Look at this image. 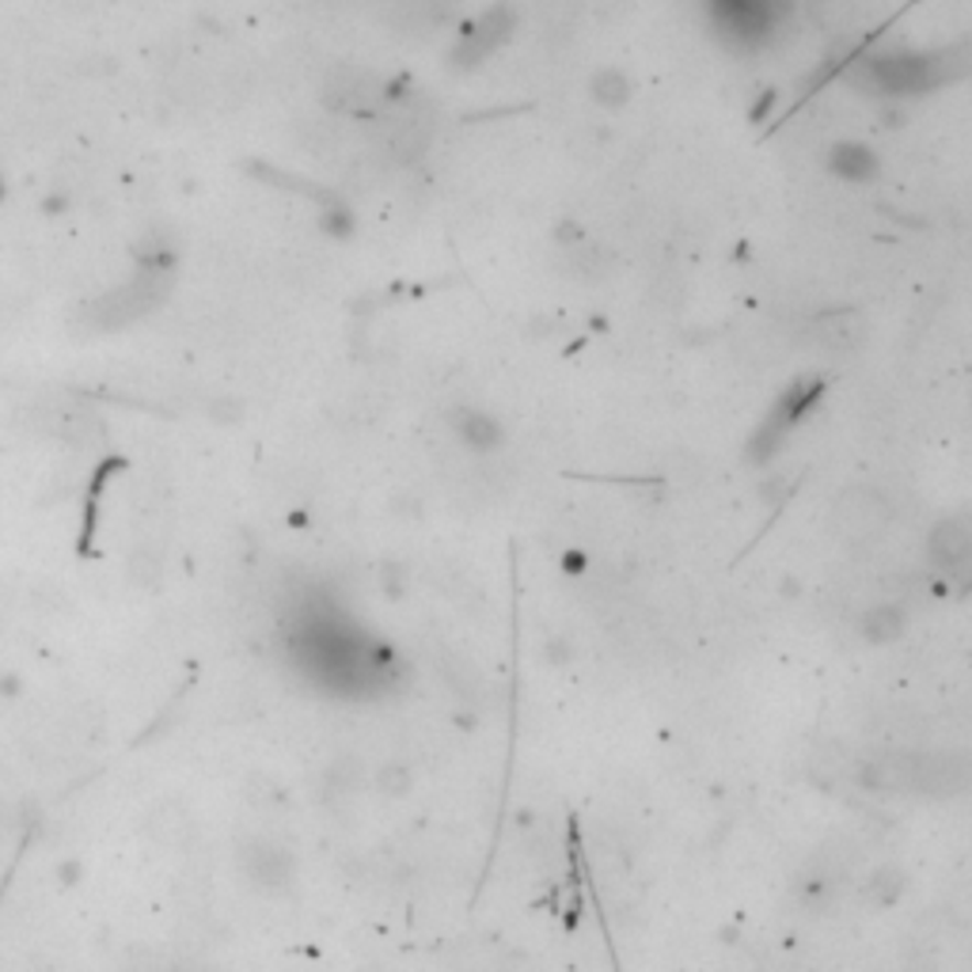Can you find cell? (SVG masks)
Wrapping results in <instances>:
<instances>
[{
    "instance_id": "6da1fadb",
    "label": "cell",
    "mask_w": 972,
    "mask_h": 972,
    "mask_svg": "<svg viewBox=\"0 0 972 972\" xmlns=\"http://www.w3.org/2000/svg\"><path fill=\"white\" fill-rule=\"evenodd\" d=\"M832 525L840 540L847 543H870L885 532L889 525V501L874 490V486H851L835 498Z\"/></svg>"
},
{
    "instance_id": "7a4b0ae2",
    "label": "cell",
    "mask_w": 972,
    "mask_h": 972,
    "mask_svg": "<svg viewBox=\"0 0 972 972\" xmlns=\"http://www.w3.org/2000/svg\"><path fill=\"white\" fill-rule=\"evenodd\" d=\"M927 559L946 582L972 577V525L965 517H946L927 536Z\"/></svg>"
},
{
    "instance_id": "3957f363",
    "label": "cell",
    "mask_w": 972,
    "mask_h": 972,
    "mask_svg": "<svg viewBox=\"0 0 972 972\" xmlns=\"http://www.w3.org/2000/svg\"><path fill=\"white\" fill-rule=\"evenodd\" d=\"M144 835L156 843L160 851H186L198 840V821H194L191 806L179 798H160L144 813Z\"/></svg>"
},
{
    "instance_id": "277c9868",
    "label": "cell",
    "mask_w": 972,
    "mask_h": 972,
    "mask_svg": "<svg viewBox=\"0 0 972 972\" xmlns=\"http://www.w3.org/2000/svg\"><path fill=\"white\" fill-rule=\"evenodd\" d=\"M938 62L931 57H911V54H889V57H870L866 73L870 84L885 96H911V91L931 84V69Z\"/></svg>"
},
{
    "instance_id": "5b68a950",
    "label": "cell",
    "mask_w": 972,
    "mask_h": 972,
    "mask_svg": "<svg viewBox=\"0 0 972 972\" xmlns=\"http://www.w3.org/2000/svg\"><path fill=\"white\" fill-rule=\"evenodd\" d=\"M240 870L255 889L274 893L293 882V858H289L285 847H278L270 840H247L240 847Z\"/></svg>"
},
{
    "instance_id": "8992f818",
    "label": "cell",
    "mask_w": 972,
    "mask_h": 972,
    "mask_svg": "<svg viewBox=\"0 0 972 972\" xmlns=\"http://www.w3.org/2000/svg\"><path fill=\"white\" fill-rule=\"evenodd\" d=\"M452 430L460 433V441H464L472 452H494L506 441V433H501L498 418L483 414V411H460L456 414V425Z\"/></svg>"
},
{
    "instance_id": "52a82bcc",
    "label": "cell",
    "mask_w": 972,
    "mask_h": 972,
    "mask_svg": "<svg viewBox=\"0 0 972 972\" xmlns=\"http://www.w3.org/2000/svg\"><path fill=\"white\" fill-rule=\"evenodd\" d=\"M858 630H863V638H870V642H893L904 630V616L893 604H877V608H870L866 616L858 619Z\"/></svg>"
},
{
    "instance_id": "ba28073f",
    "label": "cell",
    "mask_w": 972,
    "mask_h": 972,
    "mask_svg": "<svg viewBox=\"0 0 972 972\" xmlns=\"http://www.w3.org/2000/svg\"><path fill=\"white\" fill-rule=\"evenodd\" d=\"M126 570H130V577L138 585H156L160 574H164V559H160V551H152L149 543H141L130 555V562H126Z\"/></svg>"
},
{
    "instance_id": "9c48e42d",
    "label": "cell",
    "mask_w": 972,
    "mask_h": 972,
    "mask_svg": "<svg viewBox=\"0 0 972 972\" xmlns=\"http://www.w3.org/2000/svg\"><path fill=\"white\" fill-rule=\"evenodd\" d=\"M593 96H596V99H604V104H624V99H627V76H624V73H616V69L596 73V80H593Z\"/></svg>"
},
{
    "instance_id": "30bf717a",
    "label": "cell",
    "mask_w": 972,
    "mask_h": 972,
    "mask_svg": "<svg viewBox=\"0 0 972 972\" xmlns=\"http://www.w3.org/2000/svg\"><path fill=\"white\" fill-rule=\"evenodd\" d=\"M377 782H380V790H388V795H403V790L411 787V771L391 764V767H384Z\"/></svg>"
},
{
    "instance_id": "8fae6325",
    "label": "cell",
    "mask_w": 972,
    "mask_h": 972,
    "mask_svg": "<svg viewBox=\"0 0 972 972\" xmlns=\"http://www.w3.org/2000/svg\"><path fill=\"white\" fill-rule=\"evenodd\" d=\"M593 8H596V12L608 15V12H619V8H627V0H593Z\"/></svg>"
}]
</instances>
